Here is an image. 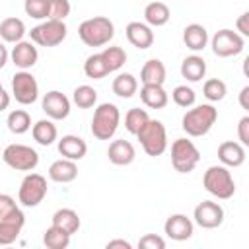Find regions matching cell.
I'll use <instances>...</instances> for the list:
<instances>
[{
    "mask_svg": "<svg viewBox=\"0 0 249 249\" xmlns=\"http://www.w3.org/2000/svg\"><path fill=\"white\" fill-rule=\"evenodd\" d=\"M216 119H218V109L212 103H202V105H195L183 115L181 126L189 136L198 138L204 136L214 126Z\"/></svg>",
    "mask_w": 249,
    "mask_h": 249,
    "instance_id": "1",
    "label": "cell"
},
{
    "mask_svg": "<svg viewBox=\"0 0 249 249\" xmlns=\"http://www.w3.org/2000/svg\"><path fill=\"white\" fill-rule=\"evenodd\" d=\"M113 35H115V25L105 16L84 19L78 27V37L88 47H103L113 39Z\"/></svg>",
    "mask_w": 249,
    "mask_h": 249,
    "instance_id": "2",
    "label": "cell"
},
{
    "mask_svg": "<svg viewBox=\"0 0 249 249\" xmlns=\"http://www.w3.org/2000/svg\"><path fill=\"white\" fill-rule=\"evenodd\" d=\"M202 185L212 196L220 200H228L235 193V181L231 177V171L226 165H210L204 171Z\"/></svg>",
    "mask_w": 249,
    "mask_h": 249,
    "instance_id": "3",
    "label": "cell"
},
{
    "mask_svg": "<svg viewBox=\"0 0 249 249\" xmlns=\"http://www.w3.org/2000/svg\"><path fill=\"white\" fill-rule=\"evenodd\" d=\"M121 121V111L115 103H101L93 111L91 119V134L97 140H109L115 136Z\"/></svg>",
    "mask_w": 249,
    "mask_h": 249,
    "instance_id": "4",
    "label": "cell"
},
{
    "mask_svg": "<svg viewBox=\"0 0 249 249\" xmlns=\"http://www.w3.org/2000/svg\"><path fill=\"white\" fill-rule=\"evenodd\" d=\"M136 136L142 144V150L152 158L161 156L167 150V132L161 121L148 119V123L136 132Z\"/></svg>",
    "mask_w": 249,
    "mask_h": 249,
    "instance_id": "5",
    "label": "cell"
},
{
    "mask_svg": "<svg viewBox=\"0 0 249 249\" xmlns=\"http://www.w3.org/2000/svg\"><path fill=\"white\" fill-rule=\"evenodd\" d=\"M200 161V152L193 140L177 138L171 144V165L177 173H191Z\"/></svg>",
    "mask_w": 249,
    "mask_h": 249,
    "instance_id": "6",
    "label": "cell"
},
{
    "mask_svg": "<svg viewBox=\"0 0 249 249\" xmlns=\"http://www.w3.org/2000/svg\"><path fill=\"white\" fill-rule=\"evenodd\" d=\"M2 160L16 171H33L39 165V154L25 144H8L2 152Z\"/></svg>",
    "mask_w": 249,
    "mask_h": 249,
    "instance_id": "7",
    "label": "cell"
},
{
    "mask_svg": "<svg viewBox=\"0 0 249 249\" xmlns=\"http://www.w3.org/2000/svg\"><path fill=\"white\" fill-rule=\"evenodd\" d=\"M47 196V179L41 173H27L19 185L18 200L27 208H35Z\"/></svg>",
    "mask_w": 249,
    "mask_h": 249,
    "instance_id": "8",
    "label": "cell"
},
{
    "mask_svg": "<svg viewBox=\"0 0 249 249\" xmlns=\"http://www.w3.org/2000/svg\"><path fill=\"white\" fill-rule=\"evenodd\" d=\"M66 23L60 19H45L43 23L35 25L29 35L31 41L39 47H56L66 39Z\"/></svg>",
    "mask_w": 249,
    "mask_h": 249,
    "instance_id": "9",
    "label": "cell"
},
{
    "mask_svg": "<svg viewBox=\"0 0 249 249\" xmlns=\"http://www.w3.org/2000/svg\"><path fill=\"white\" fill-rule=\"evenodd\" d=\"M210 45H212V53L220 58H230V56H235L243 51L245 47V39L233 31V29H220L212 35L210 39Z\"/></svg>",
    "mask_w": 249,
    "mask_h": 249,
    "instance_id": "10",
    "label": "cell"
},
{
    "mask_svg": "<svg viewBox=\"0 0 249 249\" xmlns=\"http://www.w3.org/2000/svg\"><path fill=\"white\" fill-rule=\"evenodd\" d=\"M12 93L19 105H31L39 97V84L27 70H19L12 78Z\"/></svg>",
    "mask_w": 249,
    "mask_h": 249,
    "instance_id": "11",
    "label": "cell"
},
{
    "mask_svg": "<svg viewBox=\"0 0 249 249\" xmlns=\"http://www.w3.org/2000/svg\"><path fill=\"white\" fill-rule=\"evenodd\" d=\"M193 218H195L196 226H200L204 230H214V228L222 226V222H224V208L214 200H202L195 206Z\"/></svg>",
    "mask_w": 249,
    "mask_h": 249,
    "instance_id": "12",
    "label": "cell"
},
{
    "mask_svg": "<svg viewBox=\"0 0 249 249\" xmlns=\"http://www.w3.org/2000/svg\"><path fill=\"white\" fill-rule=\"evenodd\" d=\"M41 107H43L45 115L49 119H53V121H62V119H66L70 115V99L58 89L47 91L43 95Z\"/></svg>",
    "mask_w": 249,
    "mask_h": 249,
    "instance_id": "13",
    "label": "cell"
},
{
    "mask_svg": "<svg viewBox=\"0 0 249 249\" xmlns=\"http://www.w3.org/2000/svg\"><path fill=\"white\" fill-rule=\"evenodd\" d=\"M163 231L173 241H187L195 233V224L185 214H171L163 224Z\"/></svg>",
    "mask_w": 249,
    "mask_h": 249,
    "instance_id": "14",
    "label": "cell"
},
{
    "mask_svg": "<svg viewBox=\"0 0 249 249\" xmlns=\"http://www.w3.org/2000/svg\"><path fill=\"white\" fill-rule=\"evenodd\" d=\"M10 56H12V62L19 70H27V68H33L37 64L39 51H37V47L31 41H23L21 39V41L14 43V49H12Z\"/></svg>",
    "mask_w": 249,
    "mask_h": 249,
    "instance_id": "15",
    "label": "cell"
},
{
    "mask_svg": "<svg viewBox=\"0 0 249 249\" xmlns=\"http://www.w3.org/2000/svg\"><path fill=\"white\" fill-rule=\"evenodd\" d=\"M126 33V39L132 47L144 51V49H150L154 45V31L148 23H142V21H130L124 29Z\"/></svg>",
    "mask_w": 249,
    "mask_h": 249,
    "instance_id": "16",
    "label": "cell"
},
{
    "mask_svg": "<svg viewBox=\"0 0 249 249\" xmlns=\"http://www.w3.org/2000/svg\"><path fill=\"white\" fill-rule=\"evenodd\" d=\"M58 148V154L66 160H72V161H80L86 154H88V144L84 138L76 136V134H66L58 140L56 144Z\"/></svg>",
    "mask_w": 249,
    "mask_h": 249,
    "instance_id": "17",
    "label": "cell"
},
{
    "mask_svg": "<svg viewBox=\"0 0 249 249\" xmlns=\"http://www.w3.org/2000/svg\"><path fill=\"white\" fill-rule=\"evenodd\" d=\"M218 160L226 167H239L245 161V146L235 140H226L218 146Z\"/></svg>",
    "mask_w": 249,
    "mask_h": 249,
    "instance_id": "18",
    "label": "cell"
},
{
    "mask_svg": "<svg viewBox=\"0 0 249 249\" xmlns=\"http://www.w3.org/2000/svg\"><path fill=\"white\" fill-rule=\"evenodd\" d=\"M107 158L113 165H128L134 161L136 152L128 140H113L107 148Z\"/></svg>",
    "mask_w": 249,
    "mask_h": 249,
    "instance_id": "19",
    "label": "cell"
},
{
    "mask_svg": "<svg viewBox=\"0 0 249 249\" xmlns=\"http://www.w3.org/2000/svg\"><path fill=\"white\" fill-rule=\"evenodd\" d=\"M23 224H25V216H23L21 210H19L18 214L10 216V218L0 220V245H10V243H14V241L19 237Z\"/></svg>",
    "mask_w": 249,
    "mask_h": 249,
    "instance_id": "20",
    "label": "cell"
},
{
    "mask_svg": "<svg viewBox=\"0 0 249 249\" xmlns=\"http://www.w3.org/2000/svg\"><path fill=\"white\" fill-rule=\"evenodd\" d=\"M140 99L150 109H163L167 105V101H169V95L163 89V86H158V84H142V88H140Z\"/></svg>",
    "mask_w": 249,
    "mask_h": 249,
    "instance_id": "21",
    "label": "cell"
},
{
    "mask_svg": "<svg viewBox=\"0 0 249 249\" xmlns=\"http://www.w3.org/2000/svg\"><path fill=\"white\" fill-rule=\"evenodd\" d=\"M49 177L54 183H72L78 177V165H76V161L66 160V158L56 160L49 167Z\"/></svg>",
    "mask_w": 249,
    "mask_h": 249,
    "instance_id": "22",
    "label": "cell"
},
{
    "mask_svg": "<svg viewBox=\"0 0 249 249\" xmlns=\"http://www.w3.org/2000/svg\"><path fill=\"white\" fill-rule=\"evenodd\" d=\"M183 43L187 45V49L198 53L208 45V31L204 25L200 23H189L183 29Z\"/></svg>",
    "mask_w": 249,
    "mask_h": 249,
    "instance_id": "23",
    "label": "cell"
},
{
    "mask_svg": "<svg viewBox=\"0 0 249 249\" xmlns=\"http://www.w3.org/2000/svg\"><path fill=\"white\" fill-rule=\"evenodd\" d=\"M206 74V62L198 54H191L181 62V76L187 82H200Z\"/></svg>",
    "mask_w": 249,
    "mask_h": 249,
    "instance_id": "24",
    "label": "cell"
},
{
    "mask_svg": "<svg viewBox=\"0 0 249 249\" xmlns=\"http://www.w3.org/2000/svg\"><path fill=\"white\" fill-rule=\"evenodd\" d=\"M31 134H33V140L41 146H51L56 136H58V130H56V124L53 123V119H41L37 121L33 126H31Z\"/></svg>",
    "mask_w": 249,
    "mask_h": 249,
    "instance_id": "25",
    "label": "cell"
},
{
    "mask_svg": "<svg viewBox=\"0 0 249 249\" xmlns=\"http://www.w3.org/2000/svg\"><path fill=\"white\" fill-rule=\"evenodd\" d=\"M53 226L60 228L62 231L74 235L78 230H80V216L76 210L72 208H58L54 214H53Z\"/></svg>",
    "mask_w": 249,
    "mask_h": 249,
    "instance_id": "26",
    "label": "cell"
},
{
    "mask_svg": "<svg viewBox=\"0 0 249 249\" xmlns=\"http://www.w3.org/2000/svg\"><path fill=\"white\" fill-rule=\"evenodd\" d=\"M140 82L142 84H158L163 86L165 82V66L161 60L158 58H150L144 62L142 70H140Z\"/></svg>",
    "mask_w": 249,
    "mask_h": 249,
    "instance_id": "27",
    "label": "cell"
},
{
    "mask_svg": "<svg viewBox=\"0 0 249 249\" xmlns=\"http://www.w3.org/2000/svg\"><path fill=\"white\" fill-rule=\"evenodd\" d=\"M169 18H171V12L163 2H150L144 8V19L150 27H161L169 21Z\"/></svg>",
    "mask_w": 249,
    "mask_h": 249,
    "instance_id": "28",
    "label": "cell"
},
{
    "mask_svg": "<svg viewBox=\"0 0 249 249\" xmlns=\"http://www.w3.org/2000/svg\"><path fill=\"white\" fill-rule=\"evenodd\" d=\"M25 35V23L19 18H6L0 21V37L6 43H18Z\"/></svg>",
    "mask_w": 249,
    "mask_h": 249,
    "instance_id": "29",
    "label": "cell"
},
{
    "mask_svg": "<svg viewBox=\"0 0 249 249\" xmlns=\"http://www.w3.org/2000/svg\"><path fill=\"white\" fill-rule=\"evenodd\" d=\"M111 88H113V93H115V95H119V97H123V99H128V97H132V95L136 93L138 82H136V78H134L130 72H121V74L115 76Z\"/></svg>",
    "mask_w": 249,
    "mask_h": 249,
    "instance_id": "30",
    "label": "cell"
},
{
    "mask_svg": "<svg viewBox=\"0 0 249 249\" xmlns=\"http://www.w3.org/2000/svg\"><path fill=\"white\" fill-rule=\"evenodd\" d=\"M6 124H8L10 132L25 134L31 128V117H29V113L25 109H14V111H10V115L6 119Z\"/></svg>",
    "mask_w": 249,
    "mask_h": 249,
    "instance_id": "31",
    "label": "cell"
},
{
    "mask_svg": "<svg viewBox=\"0 0 249 249\" xmlns=\"http://www.w3.org/2000/svg\"><path fill=\"white\" fill-rule=\"evenodd\" d=\"M70 237H72L70 233H66L60 228L51 224V228H47L43 233V243L49 249H66L70 245Z\"/></svg>",
    "mask_w": 249,
    "mask_h": 249,
    "instance_id": "32",
    "label": "cell"
},
{
    "mask_svg": "<svg viewBox=\"0 0 249 249\" xmlns=\"http://www.w3.org/2000/svg\"><path fill=\"white\" fill-rule=\"evenodd\" d=\"M99 54H101V58H103V62H105L109 72L121 70L124 66V62H126V53H124L123 47H105Z\"/></svg>",
    "mask_w": 249,
    "mask_h": 249,
    "instance_id": "33",
    "label": "cell"
},
{
    "mask_svg": "<svg viewBox=\"0 0 249 249\" xmlns=\"http://www.w3.org/2000/svg\"><path fill=\"white\" fill-rule=\"evenodd\" d=\"M84 72H86V76L91 78V80H101V78H105V76L109 74V70H107V66H105V62H103V58H101L99 53L89 54V56L86 58V62H84Z\"/></svg>",
    "mask_w": 249,
    "mask_h": 249,
    "instance_id": "34",
    "label": "cell"
},
{
    "mask_svg": "<svg viewBox=\"0 0 249 249\" xmlns=\"http://www.w3.org/2000/svg\"><path fill=\"white\" fill-rule=\"evenodd\" d=\"M72 101L80 107V109H89L97 103V91L91 88V86H78L74 91H72Z\"/></svg>",
    "mask_w": 249,
    "mask_h": 249,
    "instance_id": "35",
    "label": "cell"
},
{
    "mask_svg": "<svg viewBox=\"0 0 249 249\" xmlns=\"http://www.w3.org/2000/svg\"><path fill=\"white\" fill-rule=\"evenodd\" d=\"M148 113L144 111V109H140V107H132V109H128L126 111V115H124V128L130 132V134H134L136 136V132L148 123Z\"/></svg>",
    "mask_w": 249,
    "mask_h": 249,
    "instance_id": "36",
    "label": "cell"
},
{
    "mask_svg": "<svg viewBox=\"0 0 249 249\" xmlns=\"http://www.w3.org/2000/svg\"><path fill=\"white\" fill-rule=\"evenodd\" d=\"M202 93L208 101H222L228 93V88H226V82H222L220 78H210L204 82L202 86Z\"/></svg>",
    "mask_w": 249,
    "mask_h": 249,
    "instance_id": "37",
    "label": "cell"
},
{
    "mask_svg": "<svg viewBox=\"0 0 249 249\" xmlns=\"http://www.w3.org/2000/svg\"><path fill=\"white\" fill-rule=\"evenodd\" d=\"M23 10L33 19H49L51 0H25Z\"/></svg>",
    "mask_w": 249,
    "mask_h": 249,
    "instance_id": "38",
    "label": "cell"
},
{
    "mask_svg": "<svg viewBox=\"0 0 249 249\" xmlns=\"http://www.w3.org/2000/svg\"><path fill=\"white\" fill-rule=\"evenodd\" d=\"M171 99H173L175 105H179V107H183V109H189V107L195 105L196 93H195V89L189 88V86H177V88L171 91Z\"/></svg>",
    "mask_w": 249,
    "mask_h": 249,
    "instance_id": "39",
    "label": "cell"
},
{
    "mask_svg": "<svg viewBox=\"0 0 249 249\" xmlns=\"http://www.w3.org/2000/svg\"><path fill=\"white\" fill-rule=\"evenodd\" d=\"M70 0H51V10H49V19H60L64 21L70 16Z\"/></svg>",
    "mask_w": 249,
    "mask_h": 249,
    "instance_id": "40",
    "label": "cell"
},
{
    "mask_svg": "<svg viewBox=\"0 0 249 249\" xmlns=\"http://www.w3.org/2000/svg\"><path fill=\"white\" fill-rule=\"evenodd\" d=\"M18 212H19V206L16 204V200H14L10 195L0 193V220L10 218V216H14V214H18Z\"/></svg>",
    "mask_w": 249,
    "mask_h": 249,
    "instance_id": "41",
    "label": "cell"
},
{
    "mask_svg": "<svg viewBox=\"0 0 249 249\" xmlns=\"http://www.w3.org/2000/svg\"><path fill=\"white\" fill-rule=\"evenodd\" d=\"M138 247L140 249H163L165 247V239L156 235V233H146L138 239Z\"/></svg>",
    "mask_w": 249,
    "mask_h": 249,
    "instance_id": "42",
    "label": "cell"
},
{
    "mask_svg": "<svg viewBox=\"0 0 249 249\" xmlns=\"http://www.w3.org/2000/svg\"><path fill=\"white\" fill-rule=\"evenodd\" d=\"M237 138H239V144L249 146V115L239 119V123H237Z\"/></svg>",
    "mask_w": 249,
    "mask_h": 249,
    "instance_id": "43",
    "label": "cell"
},
{
    "mask_svg": "<svg viewBox=\"0 0 249 249\" xmlns=\"http://www.w3.org/2000/svg\"><path fill=\"white\" fill-rule=\"evenodd\" d=\"M247 19H249V12H243L237 18V21H235V27H237V31H239L241 37H247L249 35V23H247Z\"/></svg>",
    "mask_w": 249,
    "mask_h": 249,
    "instance_id": "44",
    "label": "cell"
},
{
    "mask_svg": "<svg viewBox=\"0 0 249 249\" xmlns=\"http://www.w3.org/2000/svg\"><path fill=\"white\" fill-rule=\"evenodd\" d=\"M107 249H130L132 245L126 241V239H111V241H107V245H105Z\"/></svg>",
    "mask_w": 249,
    "mask_h": 249,
    "instance_id": "45",
    "label": "cell"
},
{
    "mask_svg": "<svg viewBox=\"0 0 249 249\" xmlns=\"http://www.w3.org/2000/svg\"><path fill=\"white\" fill-rule=\"evenodd\" d=\"M247 97H249V86L241 88V91H239V105H241L245 111H249V101H247Z\"/></svg>",
    "mask_w": 249,
    "mask_h": 249,
    "instance_id": "46",
    "label": "cell"
},
{
    "mask_svg": "<svg viewBox=\"0 0 249 249\" xmlns=\"http://www.w3.org/2000/svg\"><path fill=\"white\" fill-rule=\"evenodd\" d=\"M8 105H10V93L4 88H0V111L8 109Z\"/></svg>",
    "mask_w": 249,
    "mask_h": 249,
    "instance_id": "47",
    "label": "cell"
},
{
    "mask_svg": "<svg viewBox=\"0 0 249 249\" xmlns=\"http://www.w3.org/2000/svg\"><path fill=\"white\" fill-rule=\"evenodd\" d=\"M8 56H10V53H8V49L4 47V43L0 41V68H4V66H6Z\"/></svg>",
    "mask_w": 249,
    "mask_h": 249,
    "instance_id": "48",
    "label": "cell"
},
{
    "mask_svg": "<svg viewBox=\"0 0 249 249\" xmlns=\"http://www.w3.org/2000/svg\"><path fill=\"white\" fill-rule=\"evenodd\" d=\"M0 88H2V84H0Z\"/></svg>",
    "mask_w": 249,
    "mask_h": 249,
    "instance_id": "49",
    "label": "cell"
}]
</instances>
